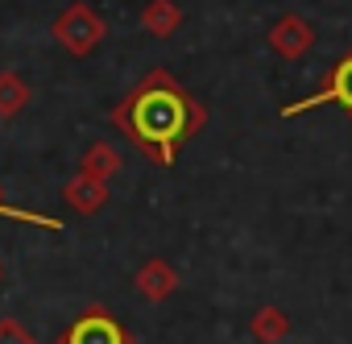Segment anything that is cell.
I'll use <instances>...</instances> for the list:
<instances>
[{
	"label": "cell",
	"mask_w": 352,
	"mask_h": 344,
	"mask_svg": "<svg viewBox=\"0 0 352 344\" xmlns=\"http://www.w3.org/2000/svg\"><path fill=\"white\" fill-rule=\"evenodd\" d=\"M157 162H170L174 149L187 141V133L199 125L195 104L179 92V83H170L166 75H153L116 116Z\"/></svg>",
	"instance_id": "cell-1"
},
{
	"label": "cell",
	"mask_w": 352,
	"mask_h": 344,
	"mask_svg": "<svg viewBox=\"0 0 352 344\" xmlns=\"http://www.w3.org/2000/svg\"><path fill=\"white\" fill-rule=\"evenodd\" d=\"M319 104H340L344 112H352V54L336 63V71L327 75V83H323L315 96H307V100L290 104V108H286V116H294V112H307V108H319Z\"/></svg>",
	"instance_id": "cell-2"
},
{
	"label": "cell",
	"mask_w": 352,
	"mask_h": 344,
	"mask_svg": "<svg viewBox=\"0 0 352 344\" xmlns=\"http://www.w3.org/2000/svg\"><path fill=\"white\" fill-rule=\"evenodd\" d=\"M100 34H104V25H100V21H96L83 5H75V9L58 21V38H63L71 50H79V54H83V50H91Z\"/></svg>",
	"instance_id": "cell-3"
},
{
	"label": "cell",
	"mask_w": 352,
	"mask_h": 344,
	"mask_svg": "<svg viewBox=\"0 0 352 344\" xmlns=\"http://www.w3.org/2000/svg\"><path fill=\"white\" fill-rule=\"evenodd\" d=\"M67 344H124V332L108 319V315H87L71 327Z\"/></svg>",
	"instance_id": "cell-4"
},
{
	"label": "cell",
	"mask_w": 352,
	"mask_h": 344,
	"mask_svg": "<svg viewBox=\"0 0 352 344\" xmlns=\"http://www.w3.org/2000/svg\"><path fill=\"white\" fill-rule=\"evenodd\" d=\"M25 104V83L17 75H0V112H17Z\"/></svg>",
	"instance_id": "cell-5"
},
{
	"label": "cell",
	"mask_w": 352,
	"mask_h": 344,
	"mask_svg": "<svg viewBox=\"0 0 352 344\" xmlns=\"http://www.w3.org/2000/svg\"><path fill=\"white\" fill-rule=\"evenodd\" d=\"M0 344H34L25 332H17V327H0Z\"/></svg>",
	"instance_id": "cell-6"
},
{
	"label": "cell",
	"mask_w": 352,
	"mask_h": 344,
	"mask_svg": "<svg viewBox=\"0 0 352 344\" xmlns=\"http://www.w3.org/2000/svg\"><path fill=\"white\" fill-rule=\"evenodd\" d=\"M0 212H9V216H21V212H13V208H0Z\"/></svg>",
	"instance_id": "cell-7"
}]
</instances>
